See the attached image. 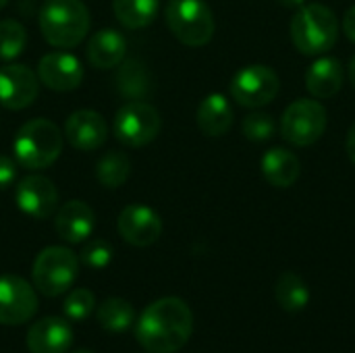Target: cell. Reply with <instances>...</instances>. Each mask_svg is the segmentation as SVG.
Masks as SVG:
<instances>
[{"mask_svg": "<svg viewBox=\"0 0 355 353\" xmlns=\"http://www.w3.org/2000/svg\"><path fill=\"white\" fill-rule=\"evenodd\" d=\"M171 33L185 46H206L216 29L214 15L204 0H171L164 10Z\"/></svg>", "mask_w": 355, "mask_h": 353, "instance_id": "obj_6", "label": "cell"}, {"mask_svg": "<svg viewBox=\"0 0 355 353\" xmlns=\"http://www.w3.org/2000/svg\"><path fill=\"white\" fill-rule=\"evenodd\" d=\"M37 79L54 92H73L83 81V67L71 52H48L37 62Z\"/></svg>", "mask_w": 355, "mask_h": 353, "instance_id": "obj_14", "label": "cell"}, {"mask_svg": "<svg viewBox=\"0 0 355 353\" xmlns=\"http://www.w3.org/2000/svg\"><path fill=\"white\" fill-rule=\"evenodd\" d=\"M327 129V108L312 98L291 102L281 117V135L285 141L306 148L316 144Z\"/></svg>", "mask_w": 355, "mask_h": 353, "instance_id": "obj_8", "label": "cell"}, {"mask_svg": "<svg viewBox=\"0 0 355 353\" xmlns=\"http://www.w3.org/2000/svg\"><path fill=\"white\" fill-rule=\"evenodd\" d=\"M241 131L250 141H266L275 135L277 123L268 112H250L241 123Z\"/></svg>", "mask_w": 355, "mask_h": 353, "instance_id": "obj_28", "label": "cell"}, {"mask_svg": "<svg viewBox=\"0 0 355 353\" xmlns=\"http://www.w3.org/2000/svg\"><path fill=\"white\" fill-rule=\"evenodd\" d=\"M275 298L285 312H302L310 304V287L297 273H283L275 285Z\"/></svg>", "mask_w": 355, "mask_h": 353, "instance_id": "obj_23", "label": "cell"}, {"mask_svg": "<svg viewBox=\"0 0 355 353\" xmlns=\"http://www.w3.org/2000/svg\"><path fill=\"white\" fill-rule=\"evenodd\" d=\"M73 353H94V352H89V350H77V352H73Z\"/></svg>", "mask_w": 355, "mask_h": 353, "instance_id": "obj_37", "label": "cell"}, {"mask_svg": "<svg viewBox=\"0 0 355 353\" xmlns=\"http://www.w3.org/2000/svg\"><path fill=\"white\" fill-rule=\"evenodd\" d=\"M129 175H131V160L125 152L110 150L102 154L100 160L96 162V179L108 189H116L125 185Z\"/></svg>", "mask_w": 355, "mask_h": 353, "instance_id": "obj_26", "label": "cell"}, {"mask_svg": "<svg viewBox=\"0 0 355 353\" xmlns=\"http://www.w3.org/2000/svg\"><path fill=\"white\" fill-rule=\"evenodd\" d=\"M64 135L48 119H31L19 127L12 139L15 160L21 169L42 171L50 166L62 152Z\"/></svg>", "mask_w": 355, "mask_h": 353, "instance_id": "obj_3", "label": "cell"}, {"mask_svg": "<svg viewBox=\"0 0 355 353\" xmlns=\"http://www.w3.org/2000/svg\"><path fill=\"white\" fill-rule=\"evenodd\" d=\"M96 318L108 333H125L135 322V310L123 298H108L96 310Z\"/></svg>", "mask_w": 355, "mask_h": 353, "instance_id": "obj_25", "label": "cell"}, {"mask_svg": "<svg viewBox=\"0 0 355 353\" xmlns=\"http://www.w3.org/2000/svg\"><path fill=\"white\" fill-rule=\"evenodd\" d=\"M8 4V0H0V8H4Z\"/></svg>", "mask_w": 355, "mask_h": 353, "instance_id": "obj_36", "label": "cell"}, {"mask_svg": "<svg viewBox=\"0 0 355 353\" xmlns=\"http://www.w3.org/2000/svg\"><path fill=\"white\" fill-rule=\"evenodd\" d=\"M300 173H302L300 158L285 148H270L262 156V175L272 187L287 189L295 185Z\"/></svg>", "mask_w": 355, "mask_h": 353, "instance_id": "obj_22", "label": "cell"}, {"mask_svg": "<svg viewBox=\"0 0 355 353\" xmlns=\"http://www.w3.org/2000/svg\"><path fill=\"white\" fill-rule=\"evenodd\" d=\"M116 89L127 100H146L152 94L154 79L141 58H127L119 64L114 77Z\"/></svg>", "mask_w": 355, "mask_h": 353, "instance_id": "obj_21", "label": "cell"}, {"mask_svg": "<svg viewBox=\"0 0 355 353\" xmlns=\"http://www.w3.org/2000/svg\"><path fill=\"white\" fill-rule=\"evenodd\" d=\"M40 92L37 73L25 64H6L0 69V106L23 110L33 104Z\"/></svg>", "mask_w": 355, "mask_h": 353, "instance_id": "obj_13", "label": "cell"}, {"mask_svg": "<svg viewBox=\"0 0 355 353\" xmlns=\"http://www.w3.org/2000/svg\"><path fill=\"white\" fill-rule=\"evenodd\" d=\"M291 42L306 56L329 52L339 37V19L324 4H304L291 19Z\"/></svg>", "mask_w": 355, "mask_h": 353, "instance_id": "obj_4", "label": "cell"}, {"mask_svg": "<svg viewBox=\"0 0 355 353\" xmlns=\"http://www.w3.org/2000/svg\"><path fill=\"white\" fill-rule=\"evenodd\" d=\"M79 256L64 246L44 248L31 266L33 287L48 298H58L71 289L79 275Z\"/></svg>", "mask_w": 355, "mask_h": 353, "instance_id": "obj_5", "label": "cell"}, {"mask_svg": "<svg viewBox=\"0 0 355 353\" xmlns=\"http://www.w3.org/2000/svg\"><path fill=\"white\" fill-rule=\"evenodd\" d=\"M15 202L19 210L29 218L46 221L58 208V191L48 177L29 175L19 181L15 189Z\"/></svg>", "mask_w": 355, "mask_h": 353, "instance_id": "obj_11", "label": "cell"}, {"mask_svg": "<svg viewBox=\"0 0 355 353\" xmlns=\"http://www.w3.org/2000/svg\"><path fill=\"white\" fill-rule=\"evenodd\" d=\"M37 312V295L31 283L17 275H0V325H25Z\"/></svg>", "mask_w": 355, "mask_h": 353, "instance_id": "obj_10", "label": "cell"}, {"mask_svg": "<svg viewBox=\"0 0 355 353\" xmlns=\"http://www.w3.org/2000/svg\"><path fill=\"white\" fill-rule=\"evenodd\" d=\"M306 87L318 100L337 96L343 87V64L333 56L314 60L306 71Z\"/></svg>", "mask_w": 355, "mask_h": 353, "instance_id": "obj_19", "label": "cell"}, {"mask_svg": "<svg viewBox=\"0 0 355 353\" xmlns=\"http://www.w3.org/2000/svg\"><path fill=\"white\" fill-rule=\"evenodd\" d=\"M17 181V162L0 154V191L8 189Z\"/></svg>", "mask_w": 355, "mask_h": 353, "instance_id": "obj_31", "label": "cell"}, {"mask_svg": "<svg viewBox=\"0 0 355 353\" xmlns=\"http://www.w3.org/2000/svg\"><path fill=\"white\" fill-rule=\"evenodd\" d=\"M25 343L29 353H67L73 343V329L64 318L48 316L29 327Z\"/></svg>", "mask_w": 355, "mask_h": 353, "instance_id": "obj_16", "label": "cell"}, {"mask_svg": "<svg viewBox=\"0 0 355 353\" xmlns=\"http://www.w3.org/2000/svg\"><path fill=\"white\" fill-rule=\"evenodd\" d=\"M343 33L347 35L349 42L355 44V4L345 12V17H343Z\"/></svg>", "mask_w": 355, "mask_h": 353, "instance_id": "obj_32", "label": "cell"}, {"mask_svg": "<svg viewBox=\"0 0 355 353\" xmlns=\"http://www.w3.org/2000/svg\"><path fill=\"white\" fill-rule=\"evenodd\" d=\"M62 135L75 150L94 152L106 141L108 125L104 117L96 110H75L67 119Z\"/></svg>", "mask_w": 355, "mask_h": 353, "instance_id": "obj_15", "label": "cell"}, {"mask_svg": "<svg viewBox=\"0 0 355 353\" xmlns=\"http://www.w3.org/2000/svg\"><path fill=\"white\" fill-rule=\"evenodd\" d=\"M114 135L129 148H144L160 133V112L146 100H129L114 114Z\"/></svg>", "mask_w": 355, "mask_h": 353, "instance_id": "obj_7", "label": "cell"}, {"mask_svg": "<svg viewBox=\"0 0 355 353\" xmlns=\"http://www.w3.org/2000/svg\"><path fill=\"white\" fill-rule=\"evenodd\" d=\"M233 106L223 94H210L198 106V127L208 137H223L233 125Z\"/></svg>", "mask_w": 355, "mask_h": 353, "instance_id": "obj_20", "label": "cell"}, {"mask_svg": "<svg viewBox=\"0 0 355 353\" xmlns=\"http://www.w3.org/2000/svg\"><path fill=\"white\" fill-rule=\"evenodd\" d=\"M345 150H347V156L349 160L355 164V123L349 127L347 131V139H345Z\"/></svg>", "mask_w": 355, "mask_h": 353, "instance_id": "obj_33", "label": "cell"}, {"mask_svg": "<svg viewBox=\"0 0 355 353\" xmlns=\"http://www.w3.org/2000/svg\"><path fill=\"white\" fill-rule=\"evenodd\" d=\"M116 229L129 246L148 248L160 239L162 218L150 206L131 204L121 210V214L116 218Z\"/></svg>", "mask_w": 355, "mask_h": 353, "instance_id": "obj_12", "label": "cell"}, {"mask_svg": "<svg viewBox=\"0 0 355 353\" xmlns=\"http://www.w3.org/2000/svg\"><path fill=\"white\" fill-rule=\"evenodd\" d=\"M160 0H112L119 23L127 29H144L158 15Z\"/></svg>", "mask_w": 355, "mask_h": 353, "instance_id": "obj_24", "label": "cell"}, {"mask_svg": "<svg viewBox=\"0 0 355 353\" xmlns=\"http://www.w3.org/2000/svg\"><path fill=\"white\" fill-rule=\"evenodd\" d=\"M40 31L56 48H75L89 31V10L81 0H46L40 8Z\"/></svg>", "mask_w": 355, "mask_h": 353, "instance_id": "obj_2", "label": "cell"}, {"mask_svg": "<svg viewBox=\"0 0 355 353\" xmlns=\"http://www.w3.org/2000/svg\"><path fill=\"white\" fill-rule=\"evenodd\" d=\"M191 333V308L179 298L156 300L141 312L135 325V339L148 353L179 352L185 347Z\"/></svg>", "mask_w": 355, "mask_h": 353, "instance_id": "obj_1", "label": "cell"}, {"mask_svg": "<svg viewBox=\"0 0 355 353\" xmlns=\"http://www.w3.org/2000/svg\"><path fill=\"white\" fill-rule=\"evenodd\" d=\"M114 258V250L112 246L106 241V239H94V241H87L79 254V262H83L87 268H106Z\"/></svg>", "mask_w": 355, "mask_h": 353, "instance_id": "obj_29", "label": "cell"}, {"mask_svg": "<svg viewBox=\"0 0 355 353\" xmlns=\"http://www.w3.org/2000/svg\"><path fill=\"white\" fill-rule=\"evenodd\" d=\"M281 2V6H285V8H302L304 4H306V0H279Z\"/></svg>", "mask_w": 355, "mask_h": 353, "instance_id": "obj_34", "label": "cell"}, {"mask_svg": "<svg viewBox=\"0 0 355 353\" xmlns=\"http://www.w3.org/2000/svg\"><path fill=\"white\" fill-rule=\"evenodd\" d=\"M27 44V31L25 27L15 19H2L0 21V60H15L23 54Z\"/></svg>", "mask_w": 355, "mask_h": 353, "instance_id": "obj_27", "label": "cell"}, {"mask_svg": "<svg viewBox=\"0 0 355 353\" xmlns=\"http://www.w3.org/2000/svg\"><path fill=\"white\" fill-rule=\"evenodd\" d=\"M54 229L62 241L83 243L96 229V214L85 202L71 200L58 208L54 216Z\"/></svg>", "mask_w": 355, "mask_h": 353, "instance_id": "obj_17", "label": "cell"}, {"mask_svg": "<svg viewBox=\"0 0 355 353\" xmlns=\"http://www.w3.org/2000/svg\"><path fill=\"white\" fill-rule=\"evenodd\" d=\"M349 81H352V85L355 87V54L354 58L349 60Z\"/></svg>", "mask_w": 355, "mask_h": 353, "instance_id": "obj_35", "label": "cell"}, {"mask_svg": "<svg viewBox=\"0 0 355 353\" xmlns=\"http://www.w3.org/2000/svg\"><path fill=\"white\" fill-rule=\"evenodd\" d=\"M62 308L71 320H85L96 310V295L89 289H75L67 295Z\"/></svg>", "mask_w": 355, "mask_h": 353, "instance_id": "obj_30", "label": "cell"}, {"mask_svg": "<svg viewBox=\"0 0 355 353\" xmlns=\"http://www.w3.org/2000/svg\"><path fill=\"white\" fill-rule=\"evenodd\" d=\"M87 60L96 69H114L127 56V40L116 29H100L87 40Z\"/></svg>", "mask_w": 355, "mask_h": 353, "instance_id": "obj_18", "label": "cell"}, {"mask_svg": "<svg viewBox=\"0 0 355 353\" xmlns=\"http://www.w3.org/2000/svg\"><path fill=\"white\" fill-rule=\"evenodd\" d=\"M281 79L266 64H248L231 79V96L243 108H260L272 102L279 94Z\"/></svg>", "mask_w": 355, "mask_h": 353, "instance_id": "obj_9", "label": "cell"}]
</instances>
